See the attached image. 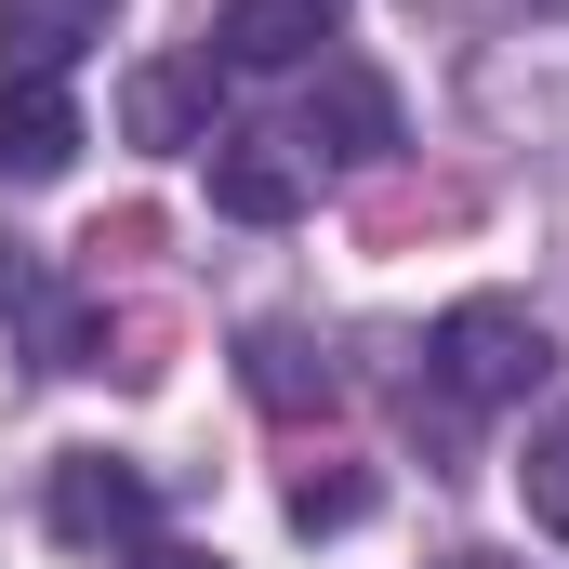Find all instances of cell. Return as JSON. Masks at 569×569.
Segmentation results:
<instances>
[{"instance_id":"obj_4","label":"cell","mask_w":569,"mask_h":569,"mask_svg":"<svg viewBox=\"0 0 569 569\" xmlns=\"http://www.w3.org/2000/svg\"><path fill=\"white\" fill-rule=\"evenodd\" d=\"M146 517H159V490H146L133 463H107V450H67V463H53V530H67V543H120V557H133V543H159Z\"/></svg>"},{"instance_id":"obj_6","label":"cell","mask_w":569,"mask_h":569,"mask_svg":"<svg viewBox=\"0 0 569 569\" xmlns=\"http://www.w3.org/2000/svg\"><path fill=\"white\" fill-rule=\"evenodd\" d=\"M331 27H345V0H226V13H212V53L266 80V67H318Z\"/></svg>"},{"instance_id":"obj_5","label":"cell","mask_w":569,"mask_h":569,"mask_svg":"<svg viewBox=\"0 0 569 569\" xmlns=\"http://www.w3.org/2000/svg\"><path fill=\"white\" fill-rule=\"evenodd\" d=\"M120 0H0V80H67L80 53H107Z\"/></svg>"},{"instance_id":"obj_9","label":"cell","mask_w":569,"mask_h":569,"mask_svg":"<svg viewBox=\"0 0 569 569\" xmlns=\"http://www.w3.org/2000/svg\"><path fill=\"white\" fill-rule=\"evenodd\" d=\"M0 291H13V318H27V345H40V371H80V358H93V318H80V291H67V279L0 266Z\"/></svg>"},{"instance_id":"obj_2","label":"cell","mask_w":569,"mask_h":569,"mask_svg":"<svg viewBox=\"0 0 569 569\" xmlns=\"http://www.w3.org/2000/svg\"><path fill=\"white\" fill-rule=\"evenodd\" d=\"M291 159H305V172H371V159H398V93H385L371 67H305Z\"/></svg>"},{"instance_id":"obj_13","label":"cell","mask_w":569,"mask_h":569,"mask_svg":"<svg viewBox=\"0 0 569 569\" xmlns=\"http://www.w3.org/2000/svg\"><path fill=\"white\" fill-rule=\"evenodd\" d=\"M120 569H226V557H212V543H133Z\"/></svg>"},{"instance_id":"obj_12","label":"cell","mask_w":569,"mask_h":569,"mask_svg":"<svg viewBox=\"0 0 569 569\" xmlns=\"http://www.w3.org/2000/svg\"><path fill=\"white\" fill-rule=\"evenodd\" d=\"M358 503H371V477H358V463H305V477H291V530H345Z\"/></svg>"},{"instance_id":"obj_10","label":"cell","mask_w":569,"mask_h":569,"mask_svg":"<svg viewBox=\"0 0 569 569\" xmlns=\"http://www.w3.org/2000/svg\"><path fill=\"white\" fill-rule=\"evenodd\" d=\"M331 385H345V371H331L305 331H252V398H266V411H305V398L331 411Z\"/></svg>"},{"instance_id":"obj_14","label":"cell","mask_w":569,"mask_h":569,"mask_svg":"<svg viewBox=\"0 0 569 569\" xmlns=\"http://www.w3.org/2000/svg\"><path fill=\"white\" fill-rule=\"evenodd\" d=\"M450 569H517V557H450Z\"/></svg>"},{"instance_id":"obj_11","label":"cell","mask_w":569,"mask_h":569,"mask_svg":"<svg viewBox=\"0 0 569 569\" xmlns=\"http://www.w3.org/2000/svg\"><path fill=\"white\" fill-rule=\"evenodd\" d=\"M517 490H530V517L569 543V411H543V425H530V463H517Z\"/></svg>"},{"instance_id":"obj_3","label":"cell","mask_w":569,"mask_h":569,"mask_svg":"<svg viewBox=\"0 0 569 569\" xmlns=\"http://www.w3.org/2000/svg\"><path fill=\"white\" fill-rule=\"evenodd\" d=\"M199 159H212V212H239V226H291L305 186H318V172L291 159V133H239V120H212Z\"/></svg>"},{"instance_id":"obj_8","label":"cell","mask_w":569,"mask_h":569,"mask_svg":"<svg viewBox=\"0 0 569 569\" xmlns=\"http://www.w3.org/2000/svg\"><path fill=\"white\" fill-rule=\"evenodd\" d=\"M120 120H133L146 146H212V67H133Z\"/></svg>"},{"instance_id":"obj_1","label":"cell","mask_w":569,"mask_h":569,"mask_svg":"<svg viewBox=\"0 0 569 569\" xmlns=\"http://www.w3.org/2000/svg\"><path fill=\"white\" fill-rule=\"evenodd\" d=\"M425 385H437V411H450V425H463V411L530 398V385H543V318H530V305H503V291L450 305V318H437V345H425Z\"/></svg>"},{"instance_id":"obj_7","label":"cell","mask_w":569,"mask_h":569,"mask_svg":"<svg viewBox=\"0 0 569 569\" xmlns=\"http://www.w3.org/2000/svg\"><path fill=\"white\" fill-rule=\"evenodd\" d=\"M80 159V93L67 80H0V186H53Z\"/></svg>"}]
</instances>
